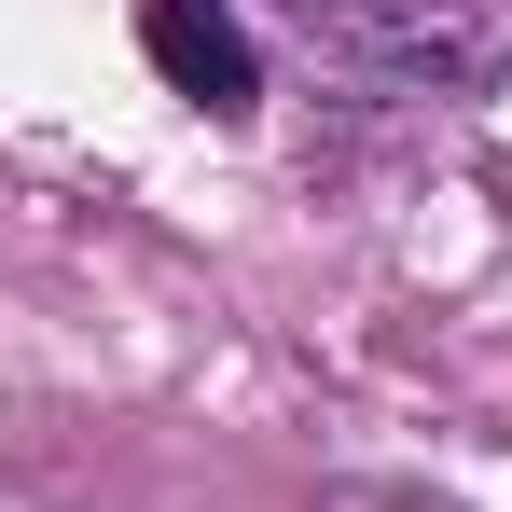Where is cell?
Here are the masks:
<instances>
[{
    "label": "cell",
    "mask_w": 512,
    "mask_h": 512,
    "mask_svg": "<svg viewBox=\"0 0 512 512\" xmlns=\"http://www.w3.org/2000/svg\"><path fill=\"white\" fill-rule=\"evenodd\" d=\"M139 42H153L167 97H194V111H250L263 97V42L236 0H139Z\"/></svg>",
    "instance_id": "obj_2"
},
{
    "label": "cell",
    "mask_w": 512,
    "mask_h": 512,
    "mask_svg": "<svg viewBox=\"0 0 512 512\" xmlns=\"http://www.w3.org/2000/svg\"><path fill=\"white\" fill-rule=\"evenodd\" d=\"M305 28V56L388 97H471L512 56V0H277Z\"/></svg>",
    "instance_id": "obj_1"
}]
</instances>
